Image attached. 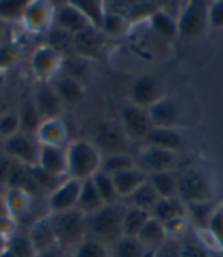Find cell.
Listing matches in <instances>:
<instances>
[{"label":"cell","mask_w":223,"mask_h":257,"mask_svg":"<svg viewBox=\"0 0 223 257\" xmlns=\"http://www.w3.org/2000/svg\"><path fill=\"white\" fill-rule=\"evenodd\" d=\"M54 89L58 93L60 100L63 101L65 106H77L84 100V96H86V89L81 84V81H78L72 77H68V75L60 77L57 80Z\"/></svg>","instance_id":"cell-22"},{"label":"cell","mask_w":223,"mask_h":257,"mask_svg":"<svg viewBox=\"0 0 223 257\" xmlns=\"http://www.w3.org/2000/svg\"><path fill=\"white\" fill-rule=\"evenodd\" d=\"M37 257H65V249H63L58 243H55L43 251H39Z\"/></svg>","instance_id":"cell-55"},{"label":"cell","mask_w":223,"mask_h":257,"mask_svg":"<svg viewBox=\"0 0 223 257\" xmlns=\"http://www.w3.org/2000/svg\"><path fill=\"white\" fill-rule=\"evenodd\" d=\"M209 2L191 0L185 2L177 17V32L182 37H200L209 29L208 25Z\"/></svg>","instance_id":"cell-5"},{"label":"cell","mask_w":223,"mask_h":257,"mask_svg":"<svg viewBox=\"0 0 223 257\" xmlns=\"http://www.w3.org/2000/svg\"><path fill=\"white\" fill-rule=\"evenodd\" d=\"M14 166H16V163H14L11 158H8L7 155L0 156V185L4 184L7 187L8 179H10V175H11Z\"/></svg>","instance_id":"cell-54"},{"label":"cell","mask_w":223,"mask_h":257,"mask_svg":"<svg viewBox=\"0 0 223 257\" xmlns=\"http://www.w3.org/2000/svg\"><path fill=\"white\" fill-rule=\"evenodd\" d=\"M74 257H107L106 245L86 237L75 249Z\"/></svg>","instance_id":"cell-46"},{"label":"cell","mask_w":223,"mask_h":257,"mask_svg":"<svg viewBox=\"0 0 223 257\" xmlns=\"http://www.w3.org/2000/svg\"><path fill=\"white\" fill-rule=\"evenodd\" d=\"M208 231L215 239L218 249H220V254H223V204L217 205V210L208 223Z\"/></svg>","instance_id":"cell-48"},{"label":"cell","mask_w":223,"mask_h":257,"mask_svg":"<svg viewBox=\"0 0 223 257\" xmlns=\"http://www.w3.org/2000/svg\"><path fill=\"white\" fill-rule=\"evenodd\" d=\"M34 104L42 116V119H57L61 118L65 104L60 100L58 93L52 86H42L34 96Z\"/></svg>","instance_id":"cell-17"},{"label":"cell","mask_w":223,"mask_h":257,"mask_svg":"<svg viewBox=\"0 0 223 257\" xmlns=\"http://www.w3.org/2000/svg\"><path fill=\"white\" fill-rule=\"evenodd\" d=\"M0 257H14V254L10 249H7V251H4L2 254H0Z\"/></svg>","instance_id":"cell-58"},{"label":"cell","mask_w":223,"mask_h":257,"mask_svg":"<svg viewBox=\"0 0 223 257\" xmlns=\"http://www.w3.org/2000/svg\"><path fill=\"white\" fill-rule=\"evenodd\" d=\"M159 199H161V198H159V195L156 193V190L153 188V185L150 184L148 179L139 188H136L129 198H125L127 207H138V208L147 210L150 213H151V210L154 208V205L157 204Z\"/></svg>","instance_id":"cell-31"},{"label":"cell","mask_w":223,"mask_h":257,"mask_svg":"<svg viewBox=\"0 0 223 257\" xmlns=\"http://www.w3.org/2000/svg\"><path fill=\"white\" fill-rule=\"evenodd\" d=\"M28 236H29L31 242L34 243L37 252L43 251V249H46V248H49L52 245H55L57 239H55V233H54L51 216H45V217L37 219L33 223V227H31Z\"/></svg>","instance_id":"cell-24"},{"label":"cell","mask_w":223,"mask_h":257,"mask_svg":"<svg viewBox=\"0 0 223 257\" xmlns=\"http://www.w3.org/2000/svg\"><path fill=\"white\" fill-rule=\"evenodd\" d=\"M147 110L153 127L177 128L180 122V107L174 100L168 98V96H162L161 100L156 101Z\"/></svg>","instance_id":"cell-15"},{"label":"cell","mask_w":223,"mask_h":257,"mask_svg":"<svg viewBox=\"0 0 223 257\" xmlns=\"http://www.w3.org/2000/svg\"><path fill=\"white\" fill-rule=\"evenodd\" d=\"M98 152L104 156L125 153L127 149V140L124 131L113 124H100L95 128V141L92 143Z\"/></svg>","instance_id":"cell-11"},{"label":"cell","mask_w":223,"mask_h":257,"mask_svg":"<svg viewBox=\"0 0 223 257\" xmlns=\"http://www.w3.org/2000/svg\"><path fill=\"white\" fill-rule=\"evenodd\" d=\"M185 208L189 225H193L194 230H206L212 214L217 210V205L214 201H200L185 204Z\"/></svg>","instance_id":"cell-25"},{"label":"cell","mask_w":223,"mask_h":257,"mask_svg":"<svg viewBox=\"0 0 223 257\" xmlns=\"http://www.w3.org/2000/svg\"><path fill=\"white\" fill-rule=\"evenodd\" d=\"M8 249L14 257H37V249L28 234H16L8 242Z\"/></svg>","instance_id":"cell-44"},{"label":"cell","mask_w":223,"mask_h":257,"mask_svg":"<svg viewBox=\"0 0 223 257\" xmlns=\"http://www.w3.org/2000/svg\"><path fill=\"white\" fill-rule=\"evenodd\" d=\"M180 257H212V252L197 240L193 230H189L188 234L180 239Z\"/></svg>","instance_id":"cell-42"},{"label":"cell","mask_w":223,"mask_h":257,"mask_svg":"<svg viewBox=\"0 0 223 257\" xmlns=\"http://www.w3.org/2000/svg\"><path fill=\"white\" fill-rule=\"evenodd\" d=\"M19 60V54L13 46H2L0 48V71L8 69Z\"/></svg>","instance_id":"cell-52"},{"label":"cell","mask_w":223,"mask_h":257,"mask_svg":"<svg viewBox=\"0 0 223 257\" xmlns=\"http://www.w3.org/2000/svg\"><path fill=\"white\" fill-rule=\"evenodd\" d=\"M8 242H10V239H7L4 234H0V254L8 249Z\"/></svg>","instance_id":"cell-56"},{"label":"cell","mask_w":223,"mask_h":257,"mask_svg":"<svg viewBox=\"0 0 223 257\" xmlns=\"http://www.w3.org/2000/svg\"><path fill=\"white\" fill-rule=\"evenodd\" d=\"M129 28H130V22L122 14L115 13V11H107L104 22L101 25V32L109 37H121V36L127 34Z\"/></svg>","instance_id":"cell-38"},{"label":"cell","mask_w":223,"mask_h":257,"mask_svg":"<svg viewBox=\"0 0 223 257\" xmlns=\"http://www.w3.org/2000/svg\"><path fill=\"white\" fill-rule=\"evenodd\" d=\"M148 181L156 190L159 198H179L177 196V173L174 170L148 175Z\"/></svg>","instance_id":"cell-32"},{"label":"cell","mask_w":223,"mask_h":257,"mask_svg":"<svg viewBox=\"0 0 223 257\" xmlns=\"http://www.w3.org/2000/svg\"><path fill=\"white\" fill-rule=\"evenodd\" d=\"M148 23L156 34L162 36L164 39H174L179 36L177 32V20L171 17L168 13H165L162 8H159L156 13H153L148 19Z\"/></svg>","instance_id":"cell-33"},{"label":"cell","mask_w":223,"mask_h":257,"mask_svg":"<svg viewBox=\"0 0 223 257\" xmlns=\"http://www.w3.org/2000/svg\"><path fill=\"white\" fill-rule=\"evenodd\" d=\"M125 205L112 204L104 205L101 210L86 216V228L89 239L100 243H115L122 237V217Z\"/></svg>","instance_id":"cell-1"},{"label":"cell","mask_w":223,"mask_h":257,"mask_svg":"<svg viewBox=\"0 0 223 257\" xmlns=\"http://www.w3.org/2000/svg\"><path fill=\"white\" fill-rule=\"evenodd\" d=\"M29 170H31V173H33V178L36 179L37 185L43 191V195H51V193H54L63 182L68 179L66 176H55V175L43 170L39 166L29 167Z\"/></svg>","instance_id":"cell-41"},{"label":"cell","mask_w":223,"mask_h":257,"mask_svg":"<svg viewBox=\"0 0 223 257\" xmlns=\"http://www.w3.org/2000/svg\"><path fill=\"white\" fill-rule=\"evenodd\" d=\"M55 5L48 0H31L23 13L22 25L31 34H45L54 28Z\"/></svg>","instance_id":"cell-6"},{"label":"cell","mask_w":223,"mask_h":257,"mask_svg":"<svg viewBox=\"0 0 223 257\" xmlns=\"http://www.w3.org/2000/svg\"><path fill=\"white\" fill-rule=\"evenodd\" d=\"M54 26L63 29L74 37L81 34V32H84L89 28H93L72 2H65L60 8H57Z\"/></svg>","instance_id":"cell-14"},{"label":"cell","mask_w":223,"mask_h":257,"mask_svg":"<svg viewBox=\"0 0 223 257\" xmlns=\"http://www.w3.org/2000/svg\"><path fill=\"white\" fill-rule=\"evenodd\" d=\"M177 196L183 204L212 201V182L200 169H186L177 175Z\"/></svg>","instance_id":"cell-4"},{"label":"cell","mask_w":223,"mask_h":257,"mask_svg":"<svg viewBox=\"0 0 223 257\" xmlns=\"http://www.w3.org/2000/svg\"><path fill=\"white\" fill-rule=\"evenodd\" d=\"M49 46L54 48L57 52H60L63 57H71L75 55V48H74V36L68 34L63 29L54 26L49 32Z\"/></svg>","instance_id":"cell-40"},{"label":"cell","mask_w":223,"mask_h":257,"mask_svg":"<svg viewBox=\"0 0 223 257\" xmlns=\"http://www.w3.org/2000/svg\"><path fill=\"white\" fill-rule=\"evenodd\" d=\"M39 167L55 175V176H68V152L66 147H54V146H40L39 155Z\"/></svg>","instance_id":"cell-16"},{"label":"cell","mask_w":223,"mask_h":257,"mask_svg":"<svg viewBox=\"0 0 223 257\" xmlns=\"http://www.w3.org/2000/svg\"><path fill=\"white\" fill-rule=\"evenodd\" d=\"M147 146H154L170 152H180L185 146L183 137L179 134L177 128H165V127H153L145 137Z\"/></svg>","instance_id":"cell-20"},{"label":"cell","mask_w":223,"mask_h":257,"mask_svg":"<svg viewBox=\"0 0 223 257\" xmlns=\"http://www.w3.org/2000/svg\"><path fill=\"white\" fill-rule=\"evenodd\" d=\"M151 217V213L138 207H127L122 217V237H138L144 225Z\"/></svg>","instance_id":"cell-29"},{"label":"cell","mask_w":223,"mask_h":257,"mask_svg":"<svg viewBox=\"0 0 223 257\" xmlns=\"http://www.w3.org/2000/svg\"><path fill=\"white\" fill-rule=\"evenodd\" d=\"M4 152L14 163L25 167H36L39 166V155L40 144L36 137L17 134L8 140H5Z\"/></svg>","instance_id":"cell-7"},{"label":"cell","mask_w":223,"mask_h":257,"mask_svg":"<svg viewBox=\"0 0 223 257\" xmlns=\"http://www.w3.org/2000/svg\"><path fill=\"white\" fill-rule=\"evenodd\" d=\"M80 188H81V181L68 178L54 193L49 195V199H48L49 214L65 213V211L77 208Z\"/></svg>","instance_id":"cell-12"},{"label":"cell","mask_w":223,"mask_h":257,"mask_svg":"<svg viewBox=\"0 0 223 257\" xmlns=\"http://www.w3.org/2000/svg\"><path fill=\"white\" fill-rule=\"evenodd\" d=\"M139 240V243L144 246V249L147 251V254L151 257L154 251H157L165 242H167V234L164 230V223L159 222L154 217H150L148 222L144 225V228L141 230V233L136 237Z\"/></svg>","instance_id":"cell-21"},{"label":"cell","mask_w":223,"mask_h":257,"mask_svg":"<svg viewBox=\"0 0 223 257\" xmlns=\"http://www.w3.org/2000/svg\"><path fill=\"white\" fill-rule=\"evenodd\" d=\"M182 216H186V208L179 198H161L151 210V217L162 223Z\"/></svg>","instance_id":"cell-30"},{"label":"cell","mask_w":223,"mask_h":257,"mask_svg":"<svg viewBox=\"0 0 223 257\" xmlns=\"http://www.w3.org/2000/svg\"><path fill=\"white\" fill-rule=\"evenodd\" d=\"M164 96V84L162 80L154 75H142L139 77L130 90L132 104L139 106L142 109H148L156 101Z\"/></svg>","instance_id":"cell-10"},{"label":"cell","mask_w":223,"mask_h":257,"mask_svg":"<svg viewBox=\"0 0 223 257\" xmlns=\"http://www.w3.org/2000/svg\"><path fill=\"white\" fill-rule=\"evenodd\" d=\"M119 118L122 121L124 131L129 135L135 137V138L145 140L148 132L153 128L151 119L148 116V110L142 109L139 106H135L132 103L121 107Z\"/></svg>","instance_id":"cell-13"},{"label":"cell","mask_w":223,"mask_h":257,"mask_svg":"<svg viewBox=\"0 0 223 257\" xmlns=\"http://www.w3.org/2000/svg\"><path fill=\"white\" fill-rule=\"evenodd\" d=\"M63 61H65V57L60 52H57L49 45H43L37 48L31 57V69H33V74L37 80L48 83L61 72Z\"/></svg>","instance_id":"cell-8"},{"label":"cell","mask_w":223,"mask_h":257,"mask_svg":"<svg viewBox=\"0 0 223 257\" xmlns=\"http://www.w3.org/2000/svg\"><path fill=\"white\" fill-rule=\"evenodd\" d=\"M133 167H136V161L129 153H118V155L104 156L100 170L113 176L116 173H121L124 170H129Z\"/></svg>","instance_id":"cell-37"},{"label":"cell","mask_w":223,"mask_h":257,"mask_svg":"<svg viewBox=\"0 0 223 257\" xmlns=\"http://www.w3.org/2000/svg\"><path fill=\"white\" fill-rule=\"evenodd\" d=\"M17 113H19V121H20V134L36 137L43 119H42L34 101L31 100V101L23 103L22 109Z\"/></svg>","instance_id":"cell-34"},{"label":"cell","mask_w":223,"mask_h":257,"mask_svg":"<svg viewBox=\"0 0 223 257\" xmlns=\"http://www.w3.org/2000/svg\"><path fill=\"white\" fill-rule=\"evenodd\" d=\"M112 257H150L136 237H121L112 245Z\"/></svg>","instance_id":"cell-39"},{"label":"cell","mask_w":223,"mask_h":257,"mask_svg":"<svg viewBox=\"0 0 223 257\" xmlns=\"http://www.w3.org/2000/svg\"><path fill=\"white\" fill-rule=\"evenodd\" d=\"M36 138L40 146H54V147H66L68 143V127L61 118L57 119H45Z\"/></svg>","instance_id":"cell-18"},{"label":"cell","mask_w":223,"mask_h":257,"mask_svg":"<svg viewBox=\"0 0 223 257\" xmlns=\"http://www.w3.org/2000/svg\"><path fill=\"white\" fill-rule=\"evenodd\" d=\"M63 71H65L68 77H72L80 81V78L87 72V60L80 55H71L66 57L63 61Z\"/></svg>","instance_id":"cell-47"},{"label":"cell","mask_w":223,"mask_h":257,"mask_svg":"<svg viewBox=\"0 0 223 257\" xmlns=\"http://www.w3.org/2000/svg\"><path fill=\"white\" fill-rule=\"evenodd\" d=\"M164 230H165V234L168 239H176V240H180L183 239L188 231L191 230L189 228V220L186 216H182V217H176V219H171V220H167L164 222Z\"/></svg>","instance_id":"cell-45"},{"label":"cell","mask_w":223,"mask_h":257,"mask_svg":"<svg viewBox=\"0 0 223 257\" xmlns=\"http://www.w3.org/2000/svg\"><path fill=\"white\" fill-rule=\"evenodd\" d=\"M151 257H180V240L167 239V242L154 251Z\"/></svg>","instance_id":"cell-51"},{"label":"cell","mask_w":223,"mask_h":257,"mask_svg":"<svg viewBox=\"0 0 223 257\" xmlns=\"http://www.w3.org/2000/svg\"><path fill=\"white\" fill-rule=\"evenodd\" d=\"M72 4L81 11V14L89 20V23L101 31V25L106 17V2L98 0H72Z\"/></svg>","instance_id":"cell-35"},{"label":"cell","mask_w":223,"mask_h":257,"mask_svg":"<svg viewBox=\"0 0 223 257\" xmlns=\"http://www.w3.org/2000/svg\"><path fill=\"white\" fill-rule=\"evenodd\" d=\"M7 188H19V190H23V191H26L28 195H31L33 198L43 195V191L37 185L36 179L33 178V173H31L29 167L20 166L17 163H16V166H14V169H13V172L10 175Z\"/></svg>","instance_id":"cell-26"},{"label":"cell","mask_w":223,"mask_h":257,"mask_svg":"<svg viewBox=\"0 0 223 257\" xmlns=\"http://www.w3.org/2000/svg\"><path fill=\"white\" fill-rule=\"evenodd\" d=\"M7 214H8V211H7L5 202H4L2 198H0V217H4V216H7Z\"/></svg>","instance_id":"cell-57"},{"label":"cell","mask_w":223,"mask_h":257,"mask_svg":"<svg viewBox=\"0 0 223 257\" xmlns=\"http://www.w3.org/2000/svg\"><path fill=\"white\" fill-rule=\"evenodd\" d=\"M68 152V176L84 181L98 173L103 163V155L92 143L78 140L66 146Z\"/></svg>","instance_id":"cell-2"},{"label":"cell","mask_w":223,"mask_h":257,"mask_svg":"<svg viewBox=\"0 0 223 257\" xmlns=\"http://www.w3.org/2000/svg\"><path fill=\"white\" fill-rule=\"evenodd\" d=\"M52 220V227L55 233L57 243L63 248L78 246L87 236L86 216L78 210H69L65 213L49 214Z\"/></svg>","instance_id":"cell-3"},{"label":"cell","mask_w":223,"mask_h":257,"mask_svg":"<svg viewBox=\"0 0 223 257\" xmlns=\"http://www.w3.org/2000/svg\"><path fill=\"white\" fill-rule=\"evenodd\" d=\"M0 234H4L7 239H11L17 234V219L7 214L0 217Z\"/></svg>","instance_id":"cell-53"},{"label":"cell","mask_w":223,"mask_h":257,"mask_svg":"<svg viewBox=\"0 0 223 257\" xmlns=\"http://www.w3.org/2000/svg\"><path fill=\"white\" fill-rule=\"evenodd\" d=\"M104 34L97 28H89L81 34L74 37L75 55H80L86 60L97 57L104 46Z\"/></svg>","instance_id":"cell-19"},{"label":"cell","mask_w":223,"mask_h":257,"mask_svg":"<svg viewBox=\"0 0 223 257\" xmlns=\"http://www.w3.org/2000/svg\"><path fill=\"white\" fill-rule=\"evenodd\" d=\"M112 179L115 182L118 196L125 199V198H129L136 188H139L148 179V175L144 173L141 169L133 167V169H129V170H124L121 173L113 175Z\"/></svg>","instance_id":"cell-23"},{"label":"cell","mask_w":223,"mask_h":257,"mask_svg":"<svg viewBox=\"0 0 223 257\" xmlns=\"http://www.w3.org/2000/svg\"><path fill=\"white\" fill-rule=\"evenodd\" d=\"M92 181L95 184V188H97L100 198L103 199L104 205H112V204H116L119 196H118V191H116V187H115V182L112 179L110 175L104 173V172H98L92 176Z\"/></svg>","instance_id":"cell-36"},{"label":"cell","mask_w":223,"mask_h":257,"mask_svg":"<svg viewBox=\"0 0 223 257\" xmlns=\"http://www.w3.org/2000/svg\"><path fill=\"white\" fill-rule=\"evenodd\" d=\"M208 25L211 29L223 28V0H218V2H209Z\"/></svg>","instance_id":"cell-50"},{"label":"cell","mask_w":223,"mask_h":257,"mask_svg":"<svg viewBox=\"0 0 223 257\" xmlns=\"http://www.w3.org/2000/svg\"><path fill=\"white\" fill-rule=\"evenodd\" d=\"M20 134V121L17 112H8L0 116V137L5 140Z\"/></svg>","instance_id":"cell-49"},{"label":"cell","mask_w":223,"mask_h":257,"mask_svg":"<svg viewBox=\"0 0 223 257\" xmlns=\"http://www.w3.org/2000/svg\"><path fill=\"white\" fill-rule=\"evenodd\" d=\"M177 163V153L154 146H147L138 156L136 167L147 175L171 172Z\"/></svg>","instance_id":"cell-9"},{"label":"cell","mask_w":223,"mask_h":257,"mask_svg":"<svg viewBox=\"0 0 223 257\" xmlns=\"http://www.w3.org/2000/svg\"><path fill=\"white\" fill-rule=\"evenodd\" d=\"M2 199L5 202L8 214L14 219L23 217L29 211L31 204H33V196L19 188H7Z\"/></svg>","instance_id":"cell-28"},{"label":"cell","mask_w":223,"mask_h":257,"mask_svg":"<svg viewBox=\"0 0 223 257\" xmlns=\"http://www.w3.org/2000/svg\"><path fill=\"white\" fill-rule=\"evenodd\" d=\"M103 207H104V202L100 198L97 188H95V184H93L92 178L81 181V188H80L77 208L84 216H89V214H93L95 211L101 210Z\"/></svg>","instance_id":"cell-27"},{"label":"cell","mask_w":223,"mask_h":257,"mask_svg":"<svg viewBox=\"0 0 223 257\" xmlns=\"http://www.w3.org/2000/svg\"><path fill=\"white\" fill-rule=\"evenodd\" d=\"M28 2L0 0V22H22Z\"/></svg>","instance_id":"cell-43"}]
</instances>
